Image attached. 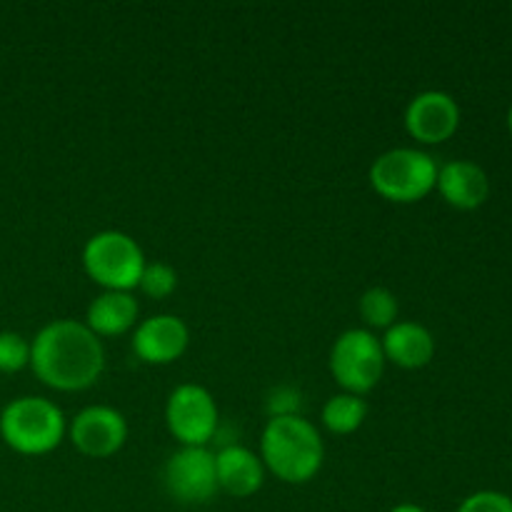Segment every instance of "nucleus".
<instances>
[{
    "instance_id": "6ab92c4d",
    "label": "nucleus",
    "mask_w": 512,
    "mask_h": 512,
    "mask_svg": "<svg viewBox=\"0 0 512 512\" xmlns=\"http://www.w3.org/2000/svg\"><path fill=\"white\" fill-rule=\"evenodd\" d=\"M30 365V343L20 333H0V373H20Z\"/></svg>"
},
{
    "instance_id": "1a4fd4ad",
    "label": "nucleus",
    "mask_w": 512,
    "mask_h": 512,
    "mask_svg": "<svg viewBox=\"0 0 512 512\" xmlns=\"http://www.w3.org/2000/svg\"><path fill=\"white\" fill-rule=\"evenodd\" d=\"M128 440V423L123 413L110 405L83 408L70 423V443L88 458L103 460L118 453Z\"/></svg>"
},
{
    "instance_id": "4be33fe9",
    "label": "nucleus",
    "mask_w": 512,
    "mask_h": 512,
    "mask_svg": "<svg viewBox=\"0 0 512 512\" xmlns=\"http://www.w3.org/2000/svg\"><path fill=\"white\" fill-rule=\"evenodd\" d=\"M390 512H428V510L420 508V505H415V503H400V505H395Z\"/></svg>"
},
{
    "instance_id": "7ed1b4c3",
    "label": "nucleus",
    "mask_w": 512,
    "mask_h": 512,
    "mask_svg": "<svg viewBox=\"0 0 512 512\" xmlns=\"http://www.w3.org/2000/svg\"><path fill=\"white\" fill-rule=\"evenodd\" d=\"M65 418L53 400L25 395L0 413V438L20 455H45L63 443Z\"/></svg>"
},
{
    "instance_id": "5701e85b",
    "label": "nucleus",
    "mask_w": 512,
    "mask_h": 512,
    "mask_svg": "<svg viewBox=\"0 0 512 512\" xmlns=\"http://www.w3.org/2000/svg\"><path fill=\"white\" fill-rule=\"evenodd\" d=\"M508 128H510V135H512V105H510V113H508Z\"/></svg>"
},
{
    "instance_id": "f8f14e48",
    "label": "nucleus",
    "mask_w": 512,
    "mask_h": 512,
    "mask_svg": "<svg viewBox=\"0 0 512 512\" xmlns=\"http://www.w3.org/2000/svg\"><path fill=\"white\" fill-rule=\"evenodd\" d=\"M218 488L233 498H250L263 488L265 465L260 455L243 445H225L215 453Z\"/></svg>"
},
{
    "instance_id": "6e6552de",
    "label": "nucleus",
    "mask_w": 512,
    "mask_h": 512,
    "mask_svg": "<svg viewBox=\"0 0 512 512\" xmlns=\"http://www.w3.org/2000/svg\"><path fill=\"white\" fill-rule=\"evenodd\" d=\"M165 490L183 505H205L220 493L215 453L208 448H180L165 463Z\"/></svg>"
},
{
    "instance_id": "423d86ee",
    "label": "nucleus",
    "mask_w": 512,
    "mask_h": 512,
    "mask_svg": "<svg viewBox=\"0 0 512 512\" xmlns=\"http://www.w3.org/2000/svg\"><path fill=\"white\" fill-rule=\"evenodd\" d=\"M383 370V345L368 328L345 330L330 350V373L345 393L363 398L380 383Z\"/></svg>"
},
{
    "instance_id": "4468645a",
    "label": "nucleus",
    "mask_w": 512,
    "mask_h": 512,
    "mask_svg": "<svg viewBox=\"0 0 512 512\" xmlns=\"http://www.w3.org/2000/svg\"><path fill=\"white\" fill-rule=\"evenodd\" d=\"M380 345H383L385 360L403 370L425 368L435 355L433 333L415 320H400V323L390 325Z\"/></svg>"
},
{
    "instance_id": "9d476101",
    "label": "nucleus",
    "mask_w": 512,
    "mask_h": 512,
    "mask_svg": "<svg viewBox=\"0 0 512 512\" xmlns=\"http://www.w3.org/2000/svg\"><path fill=\"white\" fill-rule=\"evenodd\" d=\"M460 125V108L455 98L443 90L418 93L405 108V130L410 138L425 145L445 143Z\"/></svg>"
},
{
    "instance_id": "aec40b11",
    "label": "nucleus",
    "mask_w": 512,
    "mask_h": 512,
    "mask_svg": "<svg viewBox=\"0 0 512 512\" xmlns=\"http://www.w3.org/2000/svg\"><path fill=\"white\" fill-rule=\"evenodd\" d=\"M303 395L293 385H280L268 395V415L270 418H288V415H300V405H303Z\"/></svg>"
},
{
    "instance_id": "ddd939ff",
    "label": "nucleus",
    "mask_w": 512,
    "mask_h": 512,
    "mask_svg": "<svg viewBox=\"0 0 512 512\" xmlns=\"http://www.w3.org/2000/svg\"><path fill=\"white\" fill-rule=\"evenodd\" d=\"M435 188L453 208L475 210L488 200L490 180L485 170L473 160H450L443 168H438Z\"/></svg>"
},
{
    "instance_id": "dca6fc26",
    "label": "nucleus",
    "mask_w": 512,
    "mask_h": 512,
    "mask_svg": "<svg viewBox=\"0 0 512 512\" xmlns=\"http://www.w3.org/2000/svg\"><path fill=\"white\" fill-rule=\"evenodd\" d=\"M323 425L333 435H350L365 423L368 418V403L360 395L353 393H340L333 395L328 403L323 405Z\"/></svg>"
},
{
    "instance_id": "2eb2a0df",
    "label": "nucleus",
    "mask_w": 512,
    "mask_h": 512,
    "mask_svg": "<svg viewBox=\"0 0 512 512\" xmlns=\"http://www.w3.org/2000/svg\"><path fill=\"white\" fill-rule=\"evenodd\" d=\"M138 313V300H135L133 295L105 290V293H100L98 298L88 305L85 325H88L98 338H115V335H123L128 333L130 328H135Z\"/></svg>"
},
{
    "instance_id": "0eeeda50",
    "label": "nucleus",
    "mask_w": 512,
    "mask_h": 512,
    "mask_svg": "<svg viewBox=\"0 0 512 512\" xmlns=\"http://www.w3.org/2000/svg\"><path fill=\"white\" fill-rule=\"evenodd\" d=\"M165 423L180 448H208L218 433V405L203 385H178L165 405Z\"/></svg>"
},
{
    "instance_id": "a211bd4d",
    "label": "nucleus",
    "mask_w": 512,
    "mask_h": 512,
    "mask_svg": "<svg viewBox=\"0 0 512 512\" xmlns=\"http://www.w3.org/2000/svg\"><path fill=\"white\" fill-rule=\"evenodd\" d=\"M138 288L148 298L163 300L173 295L175 288H178V273L168 263H145Z\"/></svg>"
},
{
    "instance_id": "f3484780",
    "label": "nucleus",
    "mask_w": 512,
    "mask_h": 512,
    "mask_svg": "<svg viewBox=\"0 0 512 512\" xmlns=\"http://www.w3.org/2000/svg\"><path fill=\"white\" fill-rule=\"evenodd\" d=\"M360 318L365 320L368 330H388L398 320V298L388 288H368L360 298Z\"/></svg>"
},
{
    "instance_id": "f03ea898",
    "label": "nucleus",
    "mask_w": 512,
    "mask_h": 512,
    "mask_svg": "<svg viewBox=\"0 0 512 512\" xmlns=\"http://www.w3.org/2000/svg\"><path fill=\"white\" fill-rule=\"evenodd\" d=\"M260 460L283 483L303 485L323 468L325 448L315 425L303 415L270 418L260 438Z\"/></svg>"
},
{
    "instance_id": "412c9836",
    "label": "nucleus",
    "mask_w": 512,
    "mask_h": 512,
    "mask_svg": "<svg viewBox=\"0 0 512 512\" xmlns=\"http://www.w3.org/2000/svg\"><path fill=\"white\" fill-rule=\"evenodd\" d=\"M458 512H512V500L498 490H480L460 503Z\"/></svg>"
},
{
    "instance_id": "9b49d317",
    "label": "nucleus",
    "mask_w": 512,
    "mask_h": 512,
    "mask_svg": "<svg viewBox=\"0 0 512 512\" xmlns=\"http://www.w3.org/2000/svg\"><path fill=\"white\" fill-rule=\"evenodd\" d=\"M190 330L178 315H153L135 325L133 353L148 365H170L188 350Z\"/></svg>"
},
{
    "instance_id": "39448f33",
    "label": "nucleus",
    "mask_w": 512,
    "mask_h": 512,
    "mask_svg": "<svg viewBox=\"0 0 512 512\" xmlns=\"http://www.w3.org/2000/svg\"><path fill=\"white\" fill-rule=\"evenodd\" d=\"M83 268L100 288L130 293L140 283L145 255L130 235L120 233V230H103L85 243Z\"/></svg>"
},
{
    "instance_id": "20e7f679",
    "label": "nucleus",
    "mask_w": 512,
    "mask_h": 512,
    "mask_svg": "<svg viewBox=\"0 0 512 512\" xmlns=\"http://www.w3.org/2000/svg\"><path fill=\"white\" fill-rule=\"evenodd\" d=\"M438 163L418 148H393L370 165V185L390 203H418L433 193Z\"/></svg>"
},
{
    "instance_id": "f257e3e1",
    "label": "nucleus",
    "mask_w": 512,
    "mask_h": 512,
    "mask_svg": "<svg viewBox=\"0 0 512 512\" xmlns=\"http://www.w3.org/2000/svg\"><path fill=\"white\" fill-rule=\"evenodd\" d=\"M35 378L60 393H80L98 383L105 350L98 335L78 320H53L30 343Z\"/></svg>"
}]
</instances>
